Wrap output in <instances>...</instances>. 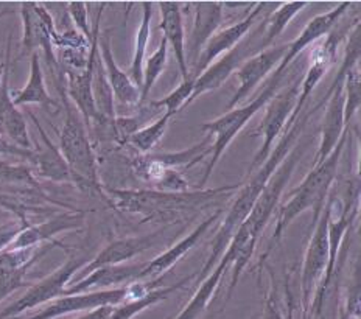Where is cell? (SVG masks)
Wrapping results in <instances>:
<instances>
[{
    "label": "cell",
    "instance_id": "1",
    "mask_svg": "<svg viewBox=\"0 0 361 319\" xmlns=\"http://www.w3.org/2000/svg\"><path fill=\"white\" fill-rule=\"evenodd\" d=\"M314 111H316V108L310 109L305 114H304V111L300 112V116L296 119L295 124H293L288 130H285L282 133V138L279 139V143H277V147L271 151L269 156L267 157V161L263 162L257 170H255L251 181L247 182V184L242 190H240V193L235 198V201L232 203V206L228 212V215H226L221 227L218 229L216 235L212 240V249H210V254L207 257L206 263L202 265L201 271L197 275L200 282L210 275V271L214 270L216 262L221 259V255L226 251V248H228L231 239L234 237V234L237 232L238 227L242 226L246 217L250 215V212L254 207L255 201H257V198L260 196L262 190L265 188L268 181L277 170V167L283 162V159L288 156L291 148L295 147L298 136L300 134V131L304 130V126L307 125V120L310 119V116Z\"/></svg>",
    "mask_w": 361,
    "mask_h": 319
},
{
    "label": "cell",
    "instance_id": "2",
    "mask_svg": "<svg viewBox=\"0 0 361 319\" xmlns=\"http://www.w3.org/2000/svg\"><path fill=\"white\" fill-rule=\"evenodd\" d=\"M349 128L343 134V138L338 142L334 153L330 155L324 162L310 170L305 179L290 192V200L285 201L279 214L273 232V241H279L282 239L283 231L295 222V218L304 214L308 209H314V222L318 219L322 207H324L327 196L330 195V187L338 173V165L345 148V142L349 138Z\"/></svg>",
    "mask_w": 361,
    "mask_h": 319
},
{
    "label": "cell",
    "instance_id": "3",
    "mask_svg": "<svg viewBox=\"0 0 361 319\" xmlns=\"http://www.w3.org/2000/svg\"><path fill=\"white\" fill-rule=\"evenodd\" d=\"M59 95L64 104V124L59 133L58 150L69 167L72 181L81 190L90 193H102V186L99 182V171H97L95 155L92 143L89 140L87 128L82 121L80 112L75 109L72 102L67 98L66 86L58 88Z\"/></svg>",
    "mask_w": 361,
    "mask_h": 319
},
{
    "label": "cell",
    "instance_id": "4",
    "mask_svg": "<svg viewBox=\"0 0 361 319\" xmlns=\"http://www.w3.org/2000/svg\"><path fill=\"white\" fill-rule=\"evenodd\" d=\"M283 78L285 77H281V78L271 77L262 92L255 97L251 103L242 106V108L229 109L218 119L201 125L202 131H206L207 134H215L216 138L215 142L212 143V151H210L212 157H210V162L207 164L206 171L201 178V188L206 186L209 178L212 176L216 164L220 162L223 153L228 150L231 142L235 139V136L243 130V128L247 125V121H250L255 114L265 108L271 98L279 92V89L283 85Z\"/></svg>",
    "mask_w": 361,
    "mask_h": 319
},
{
    "label": "cell",
    "instance_id": "5",
    "mask_svg": "<svg viewBox=\"0 0 361 319\" xmlns=\"http://www.w3.org/2000/svg\"><path fill=\"white\" fill-rule=\"evenodd\" d=\"M237 188L223 187L216 190H198V192H184V193H170V192H152V190H112V203L120 210L128 214L139 215H167L171 212L185 210L189 207L198 206L200 203H204L212 198L218 192L224 190Z\"/></svg>",
    "mask_w": 361,
    "mask_h": 319
},
{
    "label": "cell",
    "instance_id": "6",
    "mask_svg": "<svg viewBox=\"0 0 361 319\" xmlns=\"http://www.w3.org/2000/svg\"><path fill=\"white\" fill-rule=\"evenodd\" d=\"M302 155H304V148H300V145L296 142L295 147H293L288 153V156L283 159V162L279 167H277V170L268 181V184L262 190V193L257 198V201H255L250 215L246 217V219L237 231L243 232L245 235H247V237L255 241H259L262 231L265 229L269 218L274 215L283 190L290 182Z\"/></svg>",
    "mask_w": 361,
    "mask_h": 319
},
{
    "label": "cell",
    "instance_id": "7",
    "mask_svg": "<svg viewBox=\"0 0 361 319\" xmlns=\"http://www.w3.org/2000/svg\"><path fill=\"white\" fill-rule=\"evenodd\" d=\"M87 263L85 255H71L56 271L45 276L39 282L32 285L24 296L14 301L4 310H0V319H13L27 310L36 308L44 303H49L61 296H66L67 287L71 285L73 276Z\"/></svg>",
    "mask_w": 361,
    "mask_h": 319
},
{
    "label": "cell",
    "instance_id": "8",
    "mask_svg": "<svg viewBox=\"0 0 361 319\" xmlns=\"http://www.w3.org/2000/svg\"><path fill=\"white\" fill-rule=\"evenodd\" d=\"M332 209V195L327 196L318 219L314 222L312 239L308 241L302 263V276H300V290H302L304 313L310 310L314 298L316 285L324 276L329 262V217Z\"/></svg>",
    "mask_w": 361,
    "mask_h": 319
},
{
    "label": "cell",
    "instance_id": "9",
    "mask_svg": "<svg viewBox=\"0 0 361 319\" xmlns=\"http://www.w3.org/2000/svg\"><path fill=\"white\" fill-rule=\"evenodd\" d=\"M299 88L300 80H295L291 83V86L281 90V92H277L265 106L267 112L265 116H263V120L260 121L257 130L250 134L252 138H255V136H262L263 138V143L257 150V153H255L250 165V173L257 170L259 167L267 161L271 151H273L274 142L283 133L285 126H287V121L290 120L293 111H295V106L299 97Z\"/></svg>",
    "mask_w": 361,
    "mask_h": 319
},
{
    "label": "cell",
    "instance_id": "10",
    "mask_svg": "<svg viewBox=\"0 0 361 319\" xmlns=\"http://www.w3.org/2000/svg\"><path fill=\"white\" fill-rule=\"evenodd\" d=\"M20 18L24 35H22V53L42 50L49 69L61 73V67L58 64V58L54 52V37L56 35L54 18L50 16L45 6L37 5L35 2L20 4Z\"/></svg>",
    "mask_w": 361,
    "mask_h": 319
},
{
    "label": "cell",
    "instance_id": "11",
    "mask_svg": "<svg viewBox=\"0 0 361 319\" xmlns=\"http://www.w3.org/2000/svg\"><path fill=\"white\" fill-rule=\"evenodd\" d=\"M262 28H263V22L259 25L257 32H254L252 35L247 33L234 49L228 53H224L220 59L214 61V63L210 64L198 78H195L193 94L189 98V102H187V106L193 103L202 94L209 92V90L220 88L232 73L238 71V67L242 66L246 59H250L251 55L259 53L257 36L259 33H262L260 32Z\"/></svg>",
    "mask_w": 361,
    "mask_h": 319
},
{
    "label": "cell",
    "instance_id": "12",
    "mask_svg": "<svg viewBox=\"0 0 361 319\" xmlns=\"http://www.w3.org/2000/svg\"><path fill=\"white\" fill-rule=\"evenodd\" d=\"M269 6H273V4H268V2L255 4L251 13L246 14L242 20H238L237 24L224 28L221 32H218L210 37L207 44L204 45V49H202L197 64H195V67L190 71V77L198 78L200 75L214 63V61H216L223 55V53H228L234 49L235 45L242 41L247 33H250L252 25L260 19V14L265 13Z\"/></svg>",
    "mask_w": 361,
    "mask_h": 319
},
{
    "label": "cell",
    "instance_id": "13",
    "mask_svg": "<svg viewBox=\"0 0 361 319\" xmlns=\"http://www.w3.org/2000/svg\"><path fill=\"white\" fill-rule=\"evenodd\" d=\"M126 301V287L112 288L103 291H89L80 294H66L49 302L45 308L37 313L22 319H56L59 316L92 311L100 307H116Z\"/></svg>",
    "mask_w": 361,
    "mask_h": 319
},
{
    "label": "cell",
    "instance_id": "14",
    "mask_svg": "<svg viewBox=\"0 0 361 319\" xmlns=\"http://www.w3.org/2000/svg\"><path fill=\"white\" fill-rule=\"evenodd\" d=\"M210 138L202 139L201 142L195 143L193 147L180 151H173V153H153V155H142L134 159L133 171L135 176L144 181L157 182L162 176L165 170H176L178 167L193 165L202 157L207 156L212 151V145H209Z\"/></svg>",
    "mask_w": 361,
    "mask_h": 319
},
{
    "label": "cell",
    "instance_id": "15",
    "mask_svg": "<svg viewBox=\"0 0 361 319\" xmlns=\"http://www.w3.org/2000/svg\"><path fill=\"white\" fill-rule=\"evenodd\" d=\"M288 44L282 45H271L269 49L262 50L255 53L250 59H246L245 63L238 67L235 72L238 80V88L235 94L232 95L231 102L228 103L229 109L237 108V104L245 102L250 97L255 88H257L262 80H265L268 75L273 72L274 67L279 66L281 59L283 58L285 52H287Z\"/></svg>",
    "mask_w": 361,
    "mask_h": 319
},
{
    "label": "cell",
    "instance_id": "16",
    "mask_svg": "<svg viewBox=\"0 0 361 319\" xmlns=\"http://www.w3.org/2000/svg\"><path fill=\"white\" fill-rule=\"evenodd\" d=\"M162 231H157L147 235H137V237H128L122 240H116L102 249L92 260H89L85 267L80 270L78 279H75L72 284L78 282L80 279L86 277L89 272L104 267H116V265H123L128 260L134 259L135 255L145 253L147 249L153 248L162 239ZM71 284V285H72Z\"/></svg>",
    "mask_w": 361,
    "mask_h": 319
},
{
    "label": "cell",
    "instance_id": "17",
    "mask_svg": "<svg viewBox=\"0 0 361 319\" xmlns=\"http://www.w3.org/2000/svg\"><path fill=\"white\" fill-rule=\"evenodd\" d=\"M349 6H350V2H343L338 6H335V8H332L324 14H319V16H316L308 22L296 40L287 45V52H285L279 66L276 67V71L273 72L271 77H277V78L285 77L290 67L295 64V59L300 55V53H302L308 45H312L313 42L321 40L322 36H326L330 30L335 27L336 22L341 19L343 14L348 11Z\"/></svg>",
    "mask_w": 361,
    "mask_h": 319
},
{
    "label": "cell",
    "instance_id": "18",
    "mask_svg": "<svg viewBox=\"0 0 361 319\" xmlns=\"http://www.w3.org/2000/svg\"><path fill=\"white\" fill-rule=\"evenodd\" d=\"M220 217L221 210H216L215 214L209 215L206 219H202V222L195 227L189 235H185L183 240H179L171 248L164 251L161 255L154 257L153 260L145 262L144 268H142L135 282H152V280L159 279L162 275H165L170 268H173V265H176L190 249L198 245L201 239L210 231V227L216 223V219Z\"/></svg>",
    "mask_w": 361,
    "mask_h": 319
},
{
    "label": "cell",
    "instance_id": "19",
    "mask_svg": "<svg viewBox=\"0 0 361 319\" xmlns=\"http://www.w3.org/2000/svg\"><path fill=\"white\" fill-rule=\"evenodd\" d=\"M85 224V214L81 212H66V214L56 215L41 224H28L22 229L16 239L11 241L8 249H27L37 248L45 241H51L58 234L75 231Z\"/></svg>",
    "mask_w": 361,
    "mask_h": 319
},
{
    "label": "cell",
    "instance_id": "20",
    "mask_svg": "<svg viewBox=\"0 0 361 319\" xmlns=\"http://www.w3.org/2000/svg\"><path fill=\"white\" fill-rule=\"evenodd\" d=\"M144 263H123L116 267H104L92 272L86 277L80 279L78 282L67 287L66 294H80L89 291H103L112 288H122L137 280Z\"/></svg>",
    "mask_w": 361,
    "mask_h": 319
},
{
    "label": "cell",
    "instance_id": "21",
    "mask_svg": "<svg viewBox=\"0 0 361 319\" xmlns=\"http://www.w3.org/2000/svg\"><path fill=\"white\" fill-rule=\"evenodd\" d=\"M6 64L2 83H0V131L6 139L24 150H33L32 139L28 134V126L25 116L14 106L11 100V90L8 88V75H10V45L8 55H6Z\"/></svg>",
    "mask_w": 361,
    "mask_h": 319
},
{
    "label": "cell",
    "instance_id": "22",
    "mask_svg": "<svg viewBox=\"0 0 361 319\" xmlns=\"http://www.w3.org/2000/svg\"><path fill=\"white\" fill-rule=\"evenodd\" d=\"M97 45H99V55L102 58V63L106 72V78L114 95L116 100L126 106L137 104L140 100V89L134 85L130 75H126L120 67L117 66L114 59V53L111 49V33L106 30L104 33H99V40H97Z\"/></svg>",
    "mask_w": 361,
    "mask_h": 319
},
{
    "label": "cell",
    "instance_id": "23",
    "mask_svg": "<svg viewBox=\"0 0 361 319\" xmlns=\"http://www.w3.org/2000/svg\"><path fill=\"white\" fill-rule=\"evenodd\" d=\"M190 6H193V28H192V37H190L189 61L195 67L202 49H204V45L207 44L210 37L215 35L218 27L221 25L223 4L197 2V4H190Z\"/></svg>",
    "mask_w": 361,
    "mask_h": 319
},
{
    "label": "cell",
    "instance_id": "24",
    "mask_svg": "<svg viewBox=\"0 0 361 319\" xmlns=\"http://www.w3.org/2000/svg\"><path fill=\"white\" fill-rule=\"evenodd\" d=\"M157 5H159L161 11L159 28L164 32V40L169 42V47L171 45L183 81L189 80L190 71L189 64H187L184 19L183 13H180V6L176 2H159Z\"/></svg>",
    "mask_w": 361,
    "mask_h": 319
},
{
    "label": "cell",
    "instance_id": "25",
    "mask_svg": "<svg viewBox=\"0 0 361 319\" xmlns=\"http://www.w3.org/2000/svg\"><path fill=\"white\" fill-rule=\"evenodd\" d=\"M28 116L33 120L36 130H37V133H39L41 140H42V148L35 151V159L32 162L36 173L42 178H47V179L55 181V182L72 181L69 167H67L61 153H59L58 147L50 140L47 133L44 131L42 125L37 121L35 114L28 112Z\"/></svg>",
    "mask_w": 361,
    "mask_h": 319
},
{
    "label": "cell",
    "instance_id": "26",
    "mask_svg": "<svg viewBox=\"0 0 361 319\" xmlns=\"http://www.w3.org/2000/svg\"><path fill=\"white\" fill-rule=\"evenodd\" d=\"M30 56L32 58H30V77L27 85L20 90H14V92H11V100L18 108L24 104H39L49 112H56L59 109V104L50 97L47 88H45V78L39 53L35 52Z\"/></svg>",
    "mask_w": 361,
    "mask_h": 319
},
{
    "label": "cell",
    "instance_id": "27",
    "mask_svg": "<svg viewBox=\"0 0 361 319\" xmlns=\"http://www.w3.org/2000/svg\"><path fill=\"white\" fill-rule=\"evenodd\" d=\"M229 268H231V255L224 251L221 259L216 262L214 270L210 271V275L204 280H201L198 290L193 294V298L187 302L184 310L180 311L175 319H200L201 315L204 313L206 308L209 307L210 301L214 299L216 288L221 284L224 272Z\"/></svg>",
    "mask_w": 361,
    "mask_h": 319
},
{
    "label": "cell",
    "instance_id": "28",
    "mask_svg": "<svg viewBox=\"0 0 361 319\" xmlns=\"http://www.w3.org/2000/svg\"><path fill=\"white\" fill-rule=\"evenodd\" d=\"M193 277H197V275L180 280V282L176 285L165 287V288H154V290L148 291L145 296H142V298H139V299L122 302L120 306H116L114 308H112V313H111L109 319H133L134 316L142 313V311H145L147 308L156 306V303H159L161 301L167 299L173 291H178L179 288H183L185 284H189V280H192Z\"/></svg>",
    "mask_w": 361,
    "mask_h": 319
},
{
    "label": "cell",
    "instance_id": "29",
    "mask_svg": "<svg viewBox=\"0 0 361 319\" xmlns=\"http://www.w3.org/2000/svg\"><path fill=\"white\" fill-rule=\"evenodd\" d=\"M308 4L307 2H288L281 4V8L274 10L263 20V37L259 41V52L269 49L273 42L282 35L290 22L295 19L299 11H302Z\"/></svg>",
    "mask_w": 361,
    "mask_h": 319
},
{
    "label": "cell",
    "instance_id": "30",
    "mask_svg": "<svg viewBox=\"0 0 361 319\" xmlns=\"http://www.w3.org/2000/svg\"><path fill=\"white\" fill-rule=\"evenodd\" d=\"M142 5V22L137 28L134 44V55L131 61V75L130 78L135 86L140 89L142 75H144V61L148 49L149 36H152V18H153V4L144 2Z\"/></svg>",
    "mask_w": 361,
    "mask_h": 319
},
{
    "label": "cell",
    "instance_id": "31",
    "mask_svg": "<svg viewBox=\"0 0 361 319\" xmlns=\"http://www.w3.org/2000/svg\"><path fill=\"white\" fill-rule=\"evenodd\" d=\"M167 58H169V42L162 37L159 47H157L153 55L147 59V64L144 67L139 104L144 103L149 97V92H152V89L156 85L157 78H159L162 72L165 71V66H167Z\"/></svg>",
    "mask_w": 361,
    "mask_h": 319
},
{
    "label": "cell",
    "instance_id": "32",
    "mask_svg": "<svg viewBox=\"0 0 361 319\" xmlns=\"http://www.w3.org/2000/svg\"><path fill=\"white\" fill-rule=\"evenodd\" d=\"M170 119H171L170 114L165 112L161 119L153 121L152 125L139 128L137 131L131 134V138L126 140V143H130V145H133L135 150L140 151V153H148V151H152L164 138L165 131H167Z\"/></svg>",
    "mask_w": 361,
    "mask_h": 319
},
{
    "label": "cell",
    "instance_id": "33",
    "mask_svg": "<svg viewBox=\"0 0 361 319\" xmlns=\"http://www.w3.org/2000/svg\"><path fill=\"white\" fill-rule=\"evenodd\" d=\"M193 88H195V78L190 77L189 80H184L180 83L175 90H171L167 97L149 103V106L154 109L165 108V112L170 114V116H175V114L183 111L187 106V102H189V98L193 94Z\"/></svg>",
    "mask_w": 361,
    "mask_h": 319
},
{
    "label": "cell",
    "instance_id": "34",
    "mask_svg": "<svg viewBox=\"0 0 361 319\" xmlns=\"http://www.w3.org/2000/svg\"><path fill=\"white\" fill-rule=\"evenodd\" d=\"M344 121L349 126L352 117L360 108V69L353 66L352 69L344 75Z\"/></svg>",
    "mask_w": 361,
    "mask_h": 319
},
{
    "label": "cell",
    "instance_id": "35",
    "mask_svg": "<svg viewBox=\"0 0 361 319\" xmlns=\"http://www.w3.org/2000/svg\"><path fill=\"white\" fill-rule=\"evenodd\" d=\"M0 186L37 187L33 170L28 165H16L0 161Z\"/></svg>",
    "mask_w": 361,
    "mask_h": 319
},
{
    "label": "cell",
    "instance_id": "36",
    "mask_svg": "<svg viewBox=\"0 0 361 319\" xmlns=\"http://www.w3.org/2000/svg\"><path fill=\"white\" fill-rule=\"evenodd\" d=\"M69 16L72 18V22L77 27V32L86 37L89 42H92L94 32L89 24V14H87V5L85 2H71L67 6Z\"/></svg>",
    "mask_w": 361,
    "mask_h": 319
},
{
    "label": "cell",
    "instance_id": "37",
    "mask_svg": "<svg viewBox=\"0 0 361 319\" xmlns=\"http://www.w3.org/2000/svg\"><path fill=\"white\" fill-rule=\"evenodd\" d=\"M28 268L30 267H25L18 271L6 272V275H0V302L5 301L14 291H18L20 288L28 285V282L25 280Z\"/></svg>",
    "mask_w": 361,
    "mask_h": 319
},
{
    "label": "cell",
    "instance_id": "38",
    "mask_svg": "<svg viewBox=\"0 0 361 319\" xmlns=\"http://www.w3.org/2000/svg\"><path fill=\"white\" fill-rule=\"evenodd\" d=\"M345 308H348V316L360 319V268H358V265L355 267V279H353V284L349 288Z\"/></svg>",
    "mask_w": 361,
    "mask_h": 319
},
{
    "label": "cell",
    "instance_id": "39",
    "mask_svg": "<svg viewBox=\"0 0 361 319\" xmlns=\"http://www.w3.org/2000/svg\"><path fill=\"white\" fill-rule=\"evenodd\" d=\"M0 155L27 159V161L32 164L33 159H35V150H24V148L18 147V145H14V143L6 139L5 136L2 134V131H0Z\"/></svg>",
    "mask_w": 361,
    "mask_h": 319
},
{
    "label": "cell",
    "instance_id": "40",
    "mask_svg": "<svg viewBox=\"0 0 361 319\" xmlns=\"http://www.w3.org/2000/svg\"><path fill=\"white\" fill-rule=\"evenodd\" d=\"M25 226L28 224H24L22 222H11L0 226V253L11 245V241L16 239V235L24 229Z\"/></svg>",
    "mask_w": 361,
    "mask_h": 319
},
{
    "label": "cell",
    "instance_id": "41",
    "mask_svg": "<svg viewBox=\"0 0 361 319\" xmlns=\"http://www.w3.org/2000/svg\"><path fill=\"white\" fill-rule=\"evenodd\" d=\"M112 308L114 307H100L97 310L87 311V313H85L80 318H75V319H109V316L112 313Z\"/></svg>",
    "mask_w": 361,
    "mask_h": 319
},
{
    "label": "cell",
    "instance_id": "42",
    "mask_svg": "<svg viewBox=\"0 0 361 319\" xmlns=\"http://www.w3.org/2000/svg\"><path fill=\"white\" fill-rule=\"evenodd\" d=\"M269 308V319H293V302H291V296H290V302H288V315L287 316H282V313L279 311L276 306L273 303H269L268 306Z\"/></svg>",
    "mask_w": 361,
    "mask_h": 319
},
{
    "label": "cell",
    "instance_id": "43",
    "mask_svg": "<svg viewBox=\"0 0 361 319\" xmlns=\"http://www.w3.org/2000/svg\"><path fill=\"white\" fill-rule=\"evenodd\" d=\"M10 215H11V212H8L4 207H0V222H4V219H6Z\"/></svg>",
    "mask_w": 361,
    "mask_h": 319
},
{
    "label": "cell",
    "instance_id": "44",
    "mask_svg": "<svg viewBox=\"0 0 361 319\" xmlns=\"http://www.w3.org/2000/svg\"><path fill=\"white\" fill-rule=\"evenodd\" d=\"M10 13V10H4V11H0V19H2L5 14H8Z\"/></svg>",
    "mask_w": 361,
    "mask_h": 319
}]
</instances>
